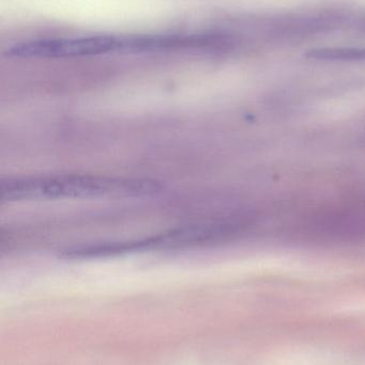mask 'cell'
Segmentation results:
<instances>
[{"label": "cell", "instance_id": "6da1fadb", "mask_svg": "<svg viewBox=\"0 0 365 365\" xmlns=\"http://www.w3.org/2000/svg\"><path fill=\"white\" fill-rule=\"evenodd\" d=\"M162 185L151 180L104 175H51L2 180L1 202L44 201L101 197H143L160 192Z\"/></svg>", "mask_w": 365, "mask_h": 365}, {"label": "cell", "instance_id": "7a4b0ae2", "mask_svg": "<svg viewBox=\"0 0 365 365\" xmlns=\"http://www.w3.org/2000/svg\"><path fill=\"white\" fill-rule=\"evenodd\" d=\"M131 38L100 36L81 38H51L21 43L8 49V56L17 58H79L104 53H130Z\"/></svg>", "mask_w": 365, "mask_h": 365}]
</instances>
